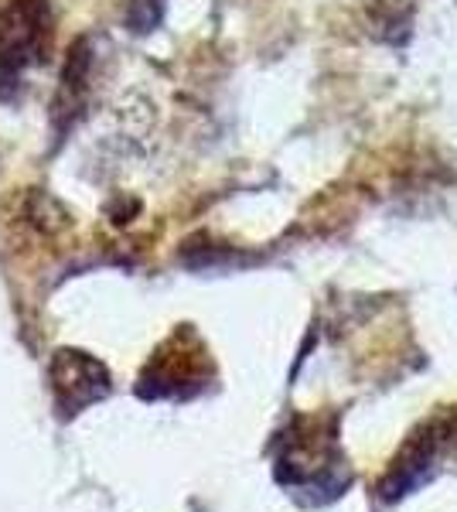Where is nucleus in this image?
Here are the masks:
<instances>
[{
	"label": "nucleus",
	"instance_id": "nucleus-2",
	"mask_svg": "<svg viewBox=\"0 0 457 512\" xmlns=\"http://www.w3.org/2000/svg\"><path fill=\"white\" fill-rule=\"evenodd\" d=\"M52 379H55L62 414H79L86 403H96L99 396H106V390H110L106 369L82 352H58L55 366H52Z\"/></svg>",
	"mask_w": 457,
	"mask_h": 512
},
{
	"label": "nucleus",
	"instance_id": "nucleus-1",
	"mask_svg": "<svg viewBox=\"0 0 457 512\" xmlns=\"http://www.w3.org/2000/svg\"><path fill=\"white\" fill-rule=\"evenodd\" d=\"M41 35H48V21L41 14L38 0L14 4L11 21L0 28V86H14L21 72L35 59H41L38 52L45 48Z\"/></svg>",
	"mask_w": 457,
	"mask_h": 512
}]
</instances>
